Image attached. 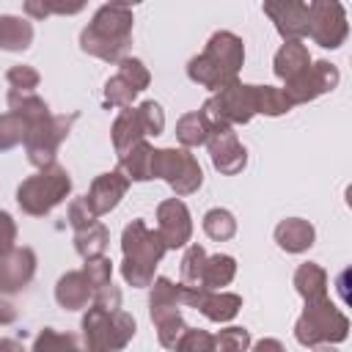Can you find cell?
<instances>
[{"label": "cell", "mask_w": 352, "mask_h": 352, "mask_svg": "<svg viewBox=\"0 0 352 352\" xmlns=\"http://www.w3.org/2000/svg\"><path fill=\"white\" fill-rule=\"evenodd\" d=\"M165 305H179V283L170 278H157L151 286L148 308H165Z\"/></svg>", "instance_id": "60d3db41"}, {"label": "cell", "mask_w": 352, "mask_h": 352, "mask_svg": "<svg viewBox=\"0 0 352 352\" xmlns=\"http://www.w3.org/2000/svg\"><path fill=\"white\" fill-rule=\"evenodd\" d=\"M154 179H165L176 195H190L201 187L204 173L187 148H154Z\"/></svg>", "instance_id": "52a82bcc"}, {"label": "cell", "mask_w": 352, "mask_h": 352, "mask_svg": "<svg viewBox=\"0 0 352 352\" xmlns=\"http://www.w3.org/2000/svg\"><path fill=\"white\" fill-rule=\"evenodd\" d=\"M8 113L19 116L22 124L28 129L38 126L41 121H47L52 113H50V104L36 96V94H22V91H8Z\"/></svg>", "instance_id": "44dd1931"}, {"label": "cell", "mask_w": 352, "mask_h": 352, "mask_svg": "<svg viewBox=\"0 0 352 352\" xmlns=\"http://www.w3.org/2000/svg\"><path fill=\"white\" fill-rule=\"evenodd\" d=\"M25 135H28V126L22 124L19 116H14V113L0 116V151H8L14 146L25 143Z\"/></svg>", "instance_id": "8d00e7d4"}, {"label": "cell", "mask_w": 352, "mask_h": 352, "mask_svg": "<svg viewBox=\"0 0 352 352\" xmlns=\"http://www.w3.org/2000/svg\"><path fill=\"white\" fill-rule=\"evenodd\" d=\"M151 311V322L157 327V338L165 349H176L182 333L187 330L182 314H179V305H165V308H148Z\"/></svg>", "instance_id": "603a6c76"}, {"label": "cell", "mask_w": 352, "mask_h": 352, "mask_svg": "<svg viewBox=\"0 0 352 352\" xmlns=\"http://www.w3.org/2000/svg\"><path fill=\"white\" fill-rule=\"evenodd\" d=\"M36 275V253L30 248H14L0 256V294L19 292Z\"/></svg>", "instance_id": "e0dca14e"}, {"label": "cell", "mask_w": 352, "mask_h": 352, "mask_svg": "<svg viewBox=\"0 0 352 352\" xmlns=\"http://www.w3.org/2000/svg\"><path fill=\"white\" fill-rule=\"evenodd\" d=\"M264 14L275 22V30L286 41H300L308 36V3L300 0H267Z\"/></svg>", "instance_id": "5bb4252c"}, {"label": "cell", "mask_w": 352, "mask_h": 352, "mask_svg": "<svg viewBox=\"0 0 352 352\" xmlns=\"http://www.w3.org/2000/svg\"><path fill=\"white\" fill-rule=\"evenodd\" d=\"M118 170L129 182H148V179H154V146H148L146 140L138 143L126 157H121Z\"/></svg>", "instance_id": "484cf974"}, {"label": "cell", "mask_w": 352, "mask_h": 352, "mask_svg": "<svg viewBox=\"0 0 352 352\" xmlns=\"http://www.w3.org/2000/svg\"><path fill=\"white\" fill-rule=\"evenodd\" d=\"M179 302L201 311L209 322H231L242 308V297L234 292H206V289H190L182 283H179Z\"/></svg>", "instance_id": "8fae6325"}, {"label": "cell", "mask_w": 352, "mask_h": 352, "mask_svg": "<svg viewBox=\"0 0 352 352\" xmlns=\"http://www.w3.org/2000/svg\"><path fill=\"white\" fill-rule=\"evenodd\" d=\"M294 289L305 302H319L327 297V272L319 264L305 261L294 272Z\"/></svg>", "instance_id": "7402d4cb"}, {"label": "cell", "mask_w": 352, "mask_h": 352, "mask_svg": "<svg viewBox=\"0 0 352 352\" xmlns=\"http://www.w3.org/2000/svg\"><path fill=\"white\" fill-rule=\"evenodd\" d=\"M94 305H99V308H104V311H118V308H121V292H118L113 283H107L104 289L94 292Z\"/></svg>", "instance_id": "bcb514c9"}, {"label": "cell", "mask_w": 352, "mask_h": 352, "mask_svg": "<svg viewBox=\"0 0 352 352\" xmlns=\"http://www.w3.org/2000/svg\"><path fill=\"white\" fill-rule=\"evenodd\" d=\"M176 352H214V336L198 327H187L176 344Z\"/></svg>", "instance_id": "f35d334b"}, {"label": "cell", "mask_w": 352, "mask_h": 352, "mask_svg": "<svg viewBox=\"0 0 352 352\" xmlns=\"http://www.w3.org/2000/svg\"><path fill=\"white\" fill-rule=\"evenodd\" d=\"M198 113L204 116L212 132L234 129V124H248L256 116V85L236 80L220 88L214 96H209Z\"/></svg>", "instance_id": "5b68a950"}, {"label": "cell", "mask_w": 352, "mask_h": 352, "mask_svg": "<svg viewBox=\"0 0 352 352\" xmlns=\"http://www.w3.org/2000/svg\"><path fill=\"white\" fill-rule=\"evenodd\" d=\"M204 231H206L209 239L226 242V239H231L236 234V220H234V214L228 209H209L204 214Z\"/></svg>", "instance_id": "4dcf8cb0"}, {"label": "cell", "mask_w": 352, "mask_h": 352, "mask_svg": "<svg viewBox=\"0 0 352 352\" xmlns=\"http://www.w3.org/2000/svg\"><path fill=\"white\" fill-rule=\"evenodd\" d=\"M14 319H16V308H14V302L6 300V297L0 294V324H11Z\"/></svg>", "instance_id": "7dc6e473"}, {"label": "cell", "mask_w": 352, "mask_h": 352, "mask_svg": "<svg viewBox=\"0 0 352 352\" xmlns=\"http://www.w3.org/2000/svg\"><path fill=\"white\" fill-rule=\"evenodd\" d=\"M118 77L132 88V91H143V88H148V82H151V74H148V69L143 66V60H138V58H121L118 60Z\"/></svg>", "instance_id": "e575fe53"}, {"label": "cell", "mask_w": 352, "mask_h": 352, "mask_svg": "<svg viewBox=\"0 0 352 352\" xmlns=\"http://www.w3.org/2000/svg\"><path fill=\"white\" fill-rule=\"evenodd\" d=\"M250 333L245 327H226L214 336V352H248Z\"/></svg>", "instance_id": "74e56055"}, {"label": "cell", "mask_w": 352, "mask_h": 352, "mask_svg": "<svg viewBox=\"0 0 352 352\" xmlns=\"http://www.w3.org/2000/svg\"><path fill=\"white\" fill-rule=\"evenodd\" d=\"M121 250H124V264L121 275L129 286L143 289L154 283V270L168 253L162 236L146 226V220H132L124 234H121Z\"/></svg>", "instance_id": "7a4b0ae2"}, {"label": "cell", "mask_w": 352, "mask_h": 352, "mask_svg": "<svg viewBox=\"0 0 352 352\" xmlns=\"http://www.w3.org/2000/svg\"><path fill=\"white\" fill-rule=\"evenodd\" d=\"M0 352H25V349H22V344L14 341V338H0Z\"/></svg>", "instance_id": "681fc988"}, {"label": "cell", "mask_w": 352, "mask_h": 352, "mask_svg": "<svg viewBox=\"0 0 352 352\" xmlns=\"http://www.w3.org/2000/svg\"><path fill=\"white\" fill-rule=\"evenodd\" d=\"M33 352H82V349L72 333H58L52 327H44L33 341Z\"/></svg>", "instance_id": "d6a6232c"}, {"label": "cell", "mask_w": 352, "mask_h": 352, "mask_svg": "<svg viewBox=\"0 0 352 352\" xmlns=\"http://www.w3.org/2000/svg\"><path fill=\"white\" fill-rule=\"evenodd\" d=\"M138 116H140V121H143V129H146V135H160L162 129H165V113H162V107L157 104V102H143V104H138Z\"/></svg>", "instance_id": "7bdbcfd3"}, {"label": "cell", "mask_w": 352, "mask_h": 352, "mask_svg": "<svg viewBox=\"0 0 352 352\" xmlns=\"http://www.w3.org/2000/svg\"><path fill=\"white\" fill-rule=\"evenodd\" d=\"M338 80H341V74H338V69H336L333 63L316 60V63L305 66L300 74H294L292 80H286V85H283L280 91L286 94V99H289L292 107H294V104L314 102L316 96L333 91V88L338 85Z\"/></svg>", "instance_id": "30bf717a"}, {"label": "cell", "mask_w": 352, "mask_h": 352, "mask_svg": "<svg viewBox=\"0 0 352 352\" xmlns=\"http://www.w3.org/2000/svg\"><path fill=\"white\" fill-rule=\"evenodd\" d=\"M349 336V319L341 308L330 302V297L319 302H305V311L300 314L294 324V338L302 346H322V344H338Z\"/></svg>", "instance_id": "8992f818"}, {"label": "cell", "mask_w": 352, "mask_h": 352, "mask_svg": "<svg viewBox=\"0 0 352 352\" xmlns=\"http://www.w3.org/2000/svg\"><path fill=\"white\" fill-rule=\"evenodd\" d=\"M316 352H336V349H330V346H327V349H316Z\"/></svg>", "instance_id": "f907efd6"}, {"label": "cell", "mask_w": 352, "mask_h": 352, "mask_svg": "<svg viewBox=\"0 0 352 352\" xmlns=\"http://www.w3.org/2000/svg\"><path fill=\"white\" fill-rule=\"evenodd\" d=\"M129 190V179L116 168V170H107V173H99L85 195V204L91 206V212L99 217V214H107L110 209L118 206V201L126 195Z\"/></svg>", "instance_id": "2e32d148"}, {"label": "cell", "mask_w": 352, "mask_h": 352, "mask_svg": "<svg viewBox=\"0 0 352 352\" xmlns=\"http://www.w3.org/2000/svg\"><path fill=\"white\" fill-rule=\"evenodd\" d=\"M132 8L124 3H104L96 8L88 28L80 33V47L102 60L118 63L126 58L129 41H132Z\"/></svg>", "instance_id": "6da1fadb"}, {"label": "cell", "mask_w": 352, "mask_h": 352, "mask_svg": "<svg viewBox=\"0 0 352 352\" xmlns=\"http://www.w3.org/2000/svg\"><path fill=\"white\" fill-rule=\"evenodd\" d=\"M55 300H58V305L66 308V311H80V308L88 305V300H94V292H91L88 280H85L82 270H80V272H66V275H60V280H58V286H55Z\"/></svg>", "instance_id": "ffe728a7"}, {"label": "cell", "mask_w": 352, "mask_h": 352, "mask_svg": "<svg viewBox=\"0 0 352 352\" xmlns=\"http://www.w3.org/2000/svg\"><path fill=\"white\" fill-rule=\"evenodd\" d=\"M209 157H212V165L223 173V176H234L239 173L245 165H248V151L245 146L239 143L236 132L234 129H223V132H212L209 140Z\"/></svg>", "instance_id": "9a60e30c"}, {"label": "cell", "mask_w": 352, "mask_h": 352, "mask_svg": "<svg viewBox=\"0 0 352 352\" xmlns=\"http://www.w3.org/2000/svg\"><path fill=\"white\" fill-rule=\"evenodd\" d=\"M305 66H311V55H308V47L302 41H286L278 52H275V60H272V72L286 82L292 80L294 74H300Z\"/></svg>", "instance_id": "cb8c5ba5"}, {"label": "cell", "mask_w": 352, "mask_h": 352, "mask_svg": "<svg viewBox=\"0 0 352 352\" xmlns=\"http://www.w3.org/2000/svg\"><path fill=\"white\" fill-rule=\"evenodd\" d=\"M204 55L223 72V77L228 82H236L239 77V69L245 63V44L239 36L228 33V30H217L209 41H206V50Z\"/></svg>", "instance_id": "4fadbf2b"}, {"label": "cell", "mask_w": 352, "mask_h": 352, "mask_svg": "<svg viewBox=\"0 0 352 352\" xmlns=\"http://www.w3.org/2000/svg\"><path fill=\"white\" fill-rule=\"evenodd\" d=\"M16 248V223L8 212L0 209V256L11 253Z\"/></svg>", "instance_id": "f6af8a7d"}, {"label": "cell", "mask_w": 352, "mask_h": 352, "mask_svg": "<svg viewBox=\"0 0 352 352\" xmlns=\"http://www.w3.org/2000/svg\"><path fill=\"white\" fill-rule=\"evenodd\" d=\"M250 352H286V349H283V344L278 338H261V341L253 344Z\"/></svg>", "instance_id": "c3c4849f"}, {"label": "cell", "mask_w": 352, "mask_h": 352, "mask_svg": "<svg viewBox=\"0 0 352 352\" xmlns=\"http://www.w3.org/2000/svg\"><path fill=\"white\" fill-rule=\"evenodd\" d=\"M82 275L91 286V292H99L104 289L107 283H113V261L107 256H94V258H85V267H82Z\"/></svg>", "instance_id": "d590c367"}, {"label": "cell", "mask_w": 352, "mask_h": 352, "mask_svg": "<svg viewBox=\"0 0 352 352\" xmlns=\"http://www.w3.org/2000/svg\"><path fill=\"white\" fill-rule=\"evenodd\" d=\"M135 96H138V91H132L118 74L104 82V102L113 104V107H129Z\"/></svg>", "instance_id": "b9f144b4"}, {"label": "cell", "mask_w": 352, "mask_h": 352, "mask_svg": "<svg viewBox=\"0 0 352 352\" xmlns=\"http://www.w3.org/2000/svg\"><path fill=\"white\" fill-rule=\"evenodd\" d=\"M77 121V113H69V116H50L47 121H41L38 126L28 129L25 135V148H28V160L30 165H36L38 170L52 165L55 162V154H58V146L60 140L69 135L72 124Z\"/></svg>", "instance_id": "ba28073f"}, {"label": "cell", "mask_w": 352, "mask_h": 352, "mask_svg": "<svg viewBox=\"0 0 352 352\" xmlns=\"http://www.w3.org/2000/svg\"><path fill=\"white\" fill-rule=\"evenodd\" d=\"M206 264V250L201 245H190L182 256V286L201 289V275Z\"/></svg>", "instance_id": "836d02e7"}, {"label": "cell", "mask_w": 352, "mask_h": 352, "mask_svg": "<svg viewBox=\"0 0 352 352\" xmlns=\"http://www.w3.org/2000/svg\"><path fill=\"white\" fill-rule=\"evenodd\" d=\"M236 275V261L226 253L217 256H206L204 264V275H201V289L206 292H220V286H228Z\"/></svg>", "instance_id": "4316f807"}, {"label": "cell", "mask_w": 352, "mask_h": 352, "mask_svg": "<svg viewBox=\"0 0 352 352\" xmlns=\"http://www.w3.org/2000/svg\"><path fill=\"white\" fill-rule=\"evenodd\" d=\"M110 132H113V148H116L118 160L126 157L138 143H143L146 140V129H143V121L138 116V107H124L116 116Z\"/></svg>", "instance_id": "ac0fdd59"}, {"label": "cell", "mask_w": 352, "mask_h": 352, "mask_svg": "<svg viewBox=\"0 0 352 352\" xmlns=\"http://www.w3.org/2000/svg\"><path fill=\"white\" fill-rule=\"evenodd\" d=\"M187 74H190L192 82H198V85H204V88H212V91H220V88H226V85H231V82L223 77V72H220L204 52L195 55V58L187 63Z\"/></svg>", "instance_id": "f546056e"}, {"label": "cell", "mask_w": 352, "mask_h": 352, "mask_svg": "<svg viewBox=\"0 0 352 352\" xmlns=\"http://www.w3.org/2000/svg\"><path fill=\"white\" fill-rule=\"evenodd\" d=\"M110 242V231L96 220L94 226L82 228V231H74V248L82 258H94V256H102L104 248Z\"/></svg>", "instance_id": "f1b7e54d"}, {"label": "cell", "mask_w": 352, "mask_h": 352, "mask_svg": "<svg viewBox=\"0 0 352 352\" xmlns=\"http://www.w3.org/2000/svg\"><path fill=\"white\" fill-rule=\"evenodd\" d=\"M6 80H8V85H11V91H22V94H33L36 88H38V72L33 69V66H11L8 69V74H6Z\"/></svg>", "instance_id": "ab89813d"}, {"label": "cell", "mask_w": 352, "mask_h": 352, "mask_svg": "<svg viewBox=\"0 0 352 352\" xmlns=\"http://www.w3.org/2000/svg\"><path fill=\"white\" fill-rule=\"evenodd\" d=\"M346 33H349V25H346V11L341 3H336V0L308 3V36L319 47L336 50L344 44Z\"/></svg>", "instance_id": "9c48e42d"}, {"label": "cell", "mask_w": 352, "mask_h": 352, "mask_svg": "<svg viewBox=\"0 0 352 352\" xmlns=\"http://www.w3.org/2000/svg\"><path fill=\"white\" fill-rule=\"evenodd\" d=\"M292 110V102L280 88L272 85H256V113L261 116H283Z\"/></svg>", "instance_id": "1f68e13d"}, {"label": "cell", "mask_w": 352, "mask_h": 352, "mask_svg": "<svg viewBox=\"0 0 352 352\" xmlns=\"http://www.w3.org/2000/svg\"><path fill=\"white\" fill-rule=\"evenodd\" d=\"M135 330L138 324L126 311H104L99 305H91L82 316V352H121L132 341Z\"/></svg>", "instance_id": "277c9868"}, {"label": "cell", "mask_w": 352, "mask_h": 352, "mask_svg": "<svg viewBox=\"0 0 352 352\" xmlns=\"http://www.w3.org/2000/svg\"><path fill=\"white\" fill-rule=\"evenodd\" d=\"M72 192V179L69 170L58 162L36 170L33 176H28L19 187H16V204L25 214L33 217H44L50 214L66 195Z\"/></svg>", "instance_id": "3957f363"}, {"label": "cell", "mask_w": 352, "mask_h": 352, "mask_svg": "<svg viewBox=\"0 0 352 352\" xmlns=\"http://www.w3.org/2000/svg\"><path fill=\"white\" fill-rule=\"evenodd\" d=\"M314 236H316L314 226L308 220H302V217H289V220H280L275 226V242L286 253H302V250H308L314 245Z\"/></svg>", "instance_id": "d6986e66"}, {"label": "cell", "mask_w": 352, "mask_h": 352, "mask_svg": "<svg viewBox=\"0 0 352 352\" xmlns=\"http://www.w3.org/2000/svg\"><path fill=\"white\" fill-rule=\"evenodd\" d=\"M157 234L162 236V242H165L168 250L184 248L190 242L192 220H190V212H187L184 201L168 198V201H162L157 206Z\"/></svg>", "instance_id": "7c38bea8"}, {"label": "cell", "mask_w": 352, "mask_h": 352, "mask_svg": "<svg viewBox=\"0 0 352 352\" xmlns=\"http://www.w3.org/2000/svg\"><path fill=\"white\" fill-rule=\"evenodd\" d=\"M69 223H72L74 231H82V228H88V226L96 223V214H94L91 206L85 204V198H74V201L69 204Z\"/></svg>", "instance_id": "ee69618b"}, {"label": "cell", "mask_w": 352, "mask_h": 352, "mask_svg": "<svg viewBox=\"0 0 352 352\" xmlns=\"http://www.w3.org/2000/svg\"><path fill=\"white\" fill-rule=\"evenodd\" d=\"M33 41V25L14 14H0V50L19 52Z\"/></svg>", "instance_id": "d4e9b609"}, {"label": "cell", "mask_w": 352, "mask_h": 352, "mask_svg": "<svg viewBox=\"0 0 352 352\" xmlns=\"http://www.w3.org/2000/svg\"><path fill=\"white\" fill-rule=\"evenodd\" d=\"M209 135H212V129L206 126V121H204V116H201L198 110H195V113H184V116L176 121V138H179V143L187 146V148L204 146V143L209 140Z\"/></svg>", "instance_id": "83f0119b"}]
</instances>
